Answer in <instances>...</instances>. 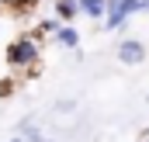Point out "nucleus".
Here are the masks:
<instances>
[{"instance_id":"nucleus-2","label":"nucleus","mask_w":149,"mask_h":142,"mask_svg":"<svg viewBox=\"0 0 149 142\" xmlns=\"http://www.w3.org/2000/svg\"><path fill=\"white\" fill-rule=\"evenodd\" d=\"M104 31H121L135 14H142V0H104Z\"/></svg>"},{"instance_id":"nucleus-9","label":"nucleus","mask_w":149,"mask_h":142,"mask_svg":"<svg viewBox=\"0 0 149 142\" xmlns=\"http://www.w3.org/2000/svg\"><path fill=\"white\" fill-rule=\"evenodd\" d=\"M14 83H17L14 76H7V80H0V97H10V94H14Z\"/></svg>"},{"instance_id":"nucleus-10","label":"nucleus","mask_w":149,"mask_h":142,"mask_svg":"<svg viewBox=\"0 0 149 142\" xmlns=\"http://www.w3.org/2000/svg\"><path fill=\"white\" fill-rule=\"evenodd\" d=\"M142 10H149V0H142Z\"/></svg>"},{"instance_id":"nucleus-12","label":"nucleus","mask_w":149,"mask_h":142,"mask_svg":"<svg viewBox=\"0 0 149 142\" xmlns=\"http://www.w3.org/2000/svg\"><path fill=\"white\" fill-rule=\"evenodd\" d=\"M146 142H149V132H146Z\"/></svg>"},{"instance_id":"nucleus-7","label":"nucleus","mask_w":149,"mask_h":142,"mask_svg":"<svg viewBox=\"0 0 149 142\" xmlns=\"http://www.w3.org/2000/svg\"><path fill=\"white\" fill-rule=\"evenodd\" d=\"M76 3H80V14L90 17V21H101L104 17V7H108L104 0H76Z\"/></svg>"},{"instance_id":"nucleus-11","label":"nucleus","mask_w":149,"mask_h":142,"mask_svg":"<svg viewBox=\"0 0 149 142\" xmlns=\"http://www.w3.org/2000/svg\"><path fill=\"white\" fill-rule=\"evenodd\" d=\"M135 142H146V139H135Z\"/></svg>"},{"instance_id":"nucleus-5","label":"nucleus","mask_w":149,"mask_h":142,"mask_svg":"<svg viewBox=\"0 0 149 142\" xmlns=\"http://www.w3.org/2000/svg\"><path fill=\"white\" fill-rule=\"evenodd\" d=\"M52 17H56V21H66V24H76L80 3H76V0H52Z\"/></svg>"},{"instance_id":"nucleus-8","label":"nucleus","mask_w":149,"mask_h":142,"mask_svg":"<svg viewBox=\"0 0 149 142\" xmlns=\"http://www.w3.org/2000/svg\"><path fill=\"white\" fill-rule=\"evenodd\" d=\"M21 139H24V142H49L38 128H31V125H24V135H21Z\"/></svg>"},{"instance_id":"nucleus-1","label":"nucleus","mask_w":149,"mask_h":142,"mask_svg":"<svg viewBox=\"0 0 149 142\" xmlns=\"http://www.w3.org/2000/svg\"><path fill=\"white\" fill-rule=\"evenodd\" d=\"M3 63L10 73H21V76H35L42 70V38H35L31 31H21L7 42L3 49Z\"/></svg>"},{"instance_id":"nucleus-3","label":"nucleus","mask_w":149,"mask_h":142,"mask_svg":"<svg viewBox=\"0 0 149 142\" xmlns=\"http://www.w3.org/2000/svg\"><path fill=\"white\" fill-rule=\"evenodd\" d=\"M49 42L56 45V49H66V52H80V28L73 24H66V21H59L52 31H49Z\"/></svg>"},{"instance_id":"nucleus-4","label":"nucleus","mask_w":149,"mask_h":142,"mask_svg":"<svg viewBox=\"0 0 149 142\" xmlns=\"http://www.w3.org/2000/svg\"><path fill=\"white\" fill-rule=\"evenodd\" d=\"M146 59V42L139 38H121L118 42V63L121 66H139Z\"/></svg>"},{"instance_id":"nucleus-6","label":"nucleus","mask_w":149,"mask_h":142,"mask_svg":"<svg viewBox=\"0 0 149 142\" xmlns=\"http://www.w3.org/2000/svg\"><path fill=\"white\" fill-rule=\"evenodd\" d=\"M38 3L42 0H0V10H7L10 17H28L38 10Z\"/></svg>"}]
</instances>
